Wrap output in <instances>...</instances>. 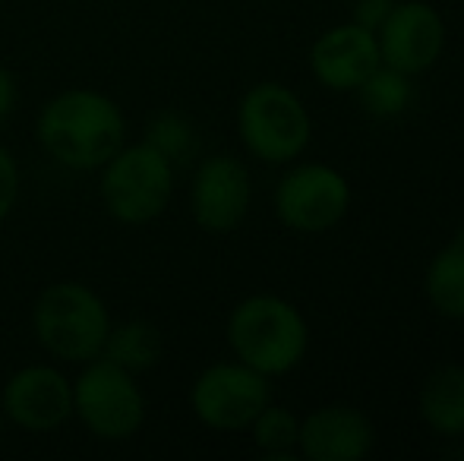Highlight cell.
<instances>
[{"label": "cell", "instance_id": "1", "mask_svg": "<svg viewBox=\"0 0 464 461\" xmlns=\"http://www.w3.org/2000/svg\"><path fill=\"white\" fill-rule=\"evenodd\" d=\"M38 146L54 165L70 171H102L127 142V117L98 89L57 92L35 120Z\"/></svg>", "mask_w": 464, "mask_h": 461}, {"label": "cell", "instance_id": "2", "mask_svg": "<svg viewBox=\"0 0 464 461\" xmlns=\"http://www.w3.org/2000/svg\"><path fill=\"white\" fill-rule=\"evenodd\" d=\"M227 345L234 360L276 379L304 363L310 329L291 301L278 294H250L227 316Z\"/></svg>", "mask_w": 464, "mask_h": 461}, {"label": "cell", "instance_id": "3", "mask_svg": "<svg viewBox=\"0 0 464 461\" xmlns=\"http://www.w3.org/2000/svg\"><path fill=\"white\" fill-rule=\"evenodd\" d=\"M108 303L82 282H54L35 297L32 332L44 354L63 363H86L102 357L111 332Z\"/></svg>", "mask_w": 464, "mask_h": 461}, {"label": "cell", "instance_id": "4", "mask_svg": "<svg viewBox=\"0 0 464 461\" xmlns=\"http://www.w3.org/2000/svg\"><path fill=\"white\" fill-rule=\"evenodd\" d=\"M178 168L149 142H123L102 168V203L108 216L130 228H140L165 216L174 197Z\"/></svg>", "mask_w": 464, "mask_h": 461}, {"label": "cell", "instance_id": "5", "mask_svg": "<svg viewBox=\"0 0 464 461\" xmlns=\"http://www.w3.org/2000/svg\"><path fill=\"white\" fill-rule=\"evenodd\" d=\"M237 133L244 149L266 165H291L306 152L313 120L306 105L285 82H256L237 105Z\"/></svg>", "mask_w": 464, "mask_h": 461}, {"label": "cell", "instance_id": "6", "mask_svg": "<svg viewBox=\"0 0 464 461\" xmlns=\"http://www.w3.org/2000/svg\"><path fill=\"white\" fill-rule=\"evenodd\" d=\"M73 418L104 443L136 437L146 420V395L136 373L108 357L86 360L73 379Z\"/></svg>", "mask_w": 464, "mask_h": 461}, {"label": "cell", "instance_id": "7", "mask_svg": "<svg viewBox=\"0 0 464 461\" xmlns=\"http://www.w3.org/2000/svg\"><path fill=\"white\" fill-rule=\"evenodd\" d=\"M269 376L256 373L240 360H221L206 367L189 389V408L208 430H250L256 414L272 401Z\"/></svg>", "mask_w": 464, "mask_h": 461}, {"label": "cell", "instance_id": "8", "mask_svg": "<svg viewBox=\"0 0 464 461\" xmlns=\"http://www.w3.org/2000/svg\"><path fill=\"white\" fill-rule=\"evenodd\" d=\"M351 209V184L319 161L294 165L276 187V216L294 234L332 231Z\"/></svg>", "mask_w": 464, "mask_h": 461}, {"label": "cell", "instance_id": "9", "mask_svg": "<svg viewBox=\"0 0 464 461\" xmlns=\"http://www.w3.org/2000/svg\"><path fill=\"white\" fill-rule=\"evenodd\" d=\"M379 57L404 76H420L436 67L446 51V19L427 0H398L376 29Z\"/></svg>", "mask_w": 464, "mask_h": 461}, {"label": "cell", "instance_id": "10", "mask_svg": "<svg viewBox=\"0 0 464 461\" xmlns=\"http://www.w3.org/2000/svg\"><path fill=\"white\" fill-rule=\"evenodd\" d=\"M253 203L250 171L234 155H208L196 165L189 184V212L206 234H231L240 228Z\"/></svg>", "mask_w": 464, "mask_h": 461}, {"label": "cell", "instance_id": "11", "mask_svg": "<svg viewBox=\"0 0 464 461\" xmlns=\"http://www.w3.org/2000/svg\"><path fill=\"white\" fill-rule=\"evenodd\" d=\"M4 420L25 433H51L73 418V379L51 363H29L0 392Z\"/></svg>", "mask_w": 464, "mask_h": 461}, {"label": "cell", "instance_id": "12", "mask_svg": "<svg viewBox=\"0 0 464 461\" xmlns=\"http://www.w3.org/2000/svg\"><path fill=\"white\" fill-rule=\"evenodd\" d=\"M382 63L376 32L357 25L354 19L332 25L313 42L310 73L329 92H357Z\"/></svg>", "mask_w": 464, "mask_h": 461}, {"label": "cell", "instance_id": "13", "mask_svg": "<svg viewBox=\"0 0 464 461\" xmlns=\"http://www.w3.org/2000/svg\"><path fill=\"white\" fill-rule=\"evenodd\" d=\"M376 446V427L354 405H323L300 420L297 456L306 461H363Z\"/></svg>", "mask_w": 464, "mask_h": 461}, {"label": "cell", "instance_id": "14", "mask_svg": "<svg viewBox=\"0 0 464 461\" xmlns=\"http://www.w3.org/2000/svg\"><path fill=\"white\" fill-rule=\"evenodd\" d=\"M417 414L442 439L464 437V367L440 363L427 373L417 392Z\"/></svg>", "mask_w": 464, "mask_h": 461}, {"label": "cell", "instance_id": "15", "mask_svg": "<svg viewBox=\"0 0 464 461\" xmlns=\"http://www.w3.org/2000/svg\"><path fill=\"white\" fill-rule=\"evenodd\" d=\"M423 291L442 320H464V228L430 259Z\"/></svg>", "mask_w": 464, "mask_h": 461}, {"label": "cell", "instance_id": "16", "mask_svg": "<svg viewBox=\"0 0 464 461\" xmlns=\"http://www.w3.org/2000/svg\"><path fill=\"white\" fill-rule=\"evenodd\" d=\"M102 357L121 363L130 373L152 370L161 360V332L146 320H130L121 326H111Z\"/></svg>", "mask_w": 464, "mask_h": 461}, {"label": "cell", "instance_id": "17", "mask_svg": "<svg viewBox=\"0 0 464 461\" xmlns=\"http://www.w3.org/2000/svg\"><path fill=\"white\" fill-rule=\"evenodd\" d=\"M253 443L266 458L291 461L297 456V437H300V418L285 405H269L256 414V420L250 424Z\"/></svg>", "mask_w": 464, "mask_h": 461}, {"label": "cell", "instance_id": "18", "mask_svg": "<svg viewBox=\"0 0 464 461\" xmlns=\"http://www.w3.org/2000/svg\"><path fill=\"white\" fill-rule=\"evenodd\" d=\"M142 142H149L152 149H159L174 168L187 165L196 152H199V133H196L193 120L180 111H159L152 120L146 123Z\"/></svg>", "mask_w": 464, "mask_h": 461}, {"label": "cell", "instance_id": "19", "mask_svg": "<svg viewBox=\"0 0 464 461\" xmlns=\"http://www.w3.org/2000/svg\"><path fill=\"white\" fill-rule=\"evenodd\" d=\"M357 99H361L363 111L372 117H398L411 101V76L379 63L370 80L357 89Z\"/></svg>", "mask_w": 464, "mask_h": 461}, {"label": "cell", "instance_id": "20", "mask_svg": "<svg viewBox=\"0 0 464 461\" xmlns=\"http://www.w3.org/2000/svg\"><path fill=\"white\" fill-rule=\"evenodd\" d=\"M19 203V165L10 149L0 142V225L10 218Z\"/></svg>", "mask_w": 464, "mask_h": 461}, {"label": "cell", "instance_id": "21", "mask_svg": "<svg viewBox=\"0 0 464 461\" xmlns=\"http://www.w3.org/2000/svg\"><path fill=\"white\" fill-rule=\"evenodd\" d=\"M398 0H354V23L363 29L376 32L385 23V16L392 13Z\"/></svg>", "mask_w": 464, "mask_h": 461}, {"label": "cell", "instance_id": "22", "mask_svg": "<svg viewBox=\"0 0 464 461\" xmlns=\"http://www.w3.org/2000/svg\"><path fill=\"white\" fill-rule=\"evenodd\" d=\"M16 99H19V89L16 80H13L10 70L0 63V127L10 120V114L16 111Z\"/></svg>", "mask_w": 464, "mask_h": 461}, {"label": "cell", "instance_id": "23", "mask_svg": "<svg viewBox=\"0 0 464 461\" xmlns=\"http://www.w3.org/2000/svg\"><path fill=\"white\" fill-rule=\"evenodd\" d=\"M0 430H4V411H0Z\"/></svg>", "mask_w": 464, "mask_h": 461}]
</instances>
